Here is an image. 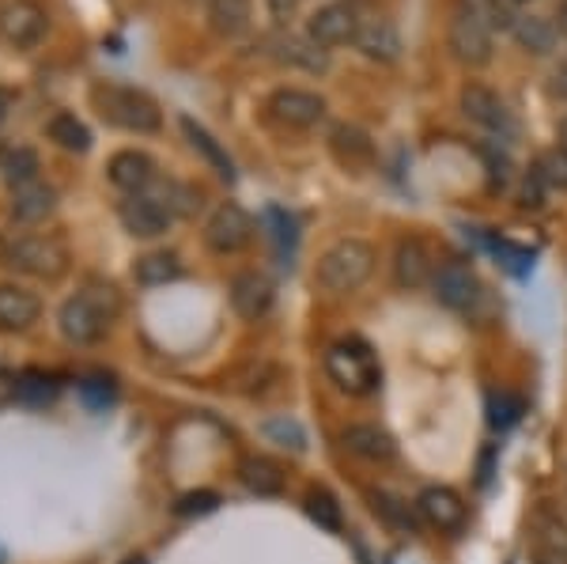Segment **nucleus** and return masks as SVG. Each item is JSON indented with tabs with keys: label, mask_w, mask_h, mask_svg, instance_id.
<instances>
[{
	"label": "nucleus",
	"mask_w": 567,
	"mask_h": 564,
	"mask_svg": "<svg viewBox=\"0 0 567 564\" xmlns=\"http://www.w3.org/2000/svg\"><path fill=\"white\" fill-rule=\"evenodd\" d=\"M355 50L368 61H379V65H393L401 58V31L390 16H371V20H360V34H355Z\"/></svg>",
	"instance_id": "15"
},
{
	"label": "nucleus",
	"mask_w": 567,
	"mask_h": 564,
	"mask_svg": "<svg viewBox=\"0 0 567 564\" xmlns=\"http://www.w3.org/2000/svg\"><path fill=\"white\" fill-rule=\"evenodd\" d=\"M556 31H560L564 39H567V0L560 4V12H556Z\"/></svg>",
	"instance_id": "46"
},
{
	"label": "nucleus",
	"mask_w": 567,
	"mask_h": 564,
	"mask_svg": "<svg viewBox=\"0 0 567 564\" xmlns=\"http://www.w3.org/2000/svg\"><path fill=\"white\" fill-rule=\"evenodd\" d=\"M416 512L427 526L446 531V534H454L465 526V500L446 485H427L424 493L416 496Z\"/></svg>",
	"instance_id": "14"
},
{
	"label": "nucleus",
	"mask_w": 567,
	"mask_h": 564,
	"mask_svg": "<svg viewBox=\"0 0 567 564\" xmlns=\"http://www.w3.org/2000/svg\"><path fill=\"white\" fill-rule=\"evenodd\" d=\"M529 545L537 564H567V523L548 507H537L529 520Z\"/></svg>",
	"instance_id": "17"
},
{
	"label": "nucleus",
	"mask_w": 567,
	"mask_h": 564,
	"mask_svg": "<svg viewBox=\"0 0 567 564\" xmlns=\"http://www.w3.org/2000/svg\"><path fill=\"white\" fill-rule=\"evenodd\" d=\"M0 564H4V553H0Z\"/></svg>",
	"instance_id": "50"
},
{
	"label": "nucleus",
	"mask_w": 567,
	"mask_h": 564,
	"mask_svg": "<svg viewBox=\"0 0 567 564\" xmlns=\"http://www.w3.org/2000/svg\"><path fill=\"white\" fill-rule=\"evenodd\" d=\"M53 205H58V194H53L50 186H42V182H31V186L16 189L12 216L20 224H39V221H45V216L53 213Z\"/></svg>",
	"instance_id": "27"
},
{
	"label": "nucleus",
	"mask_w": 567,
	"mask_h": 564,
	"mask_svg": "<svg viewBox=\"0 0 567 564\" xmlns=\"http://www.w3.org/2000/svg\"><path fill=\"white\" fill-rule=\"evenodd\" d=\"M374 273V247L363 239H341L333 243L322 258H318V285L326 288V293H355V288L368 285V277Z\"/></svg>",
	"instance_id": "3"
},
{
	"label": "nucleus",
	"mask_w": 567,
	"mask_h": 564,
	"mask_svg": "<svg viewBox=\"0 0 567 564\" xmlns=\"http://www.w3.org/2000/svg\"><path fill=\"white\" fill-rule=\"evenodd\" d=\"M371 500H374V512H382L390 523L413 526V515H409V507L401 504V500H393L390 493H371Z\"/></svg>",
	"instance_id": "41"
},
{
	"label": "nucleus",
	"mask_w": 567,
	"mask_h": 564,
	"mask_svg": "<svg viewBox=\"0 0 567 564\" xmlns=\"http://www.w3.org/2000/svg\"><path fill=\"white\" fill-rule=\"evenodd\" d=\"M556 136H560V148H567V117L560 122V130H556Z\"/></svg>",
	"instance_id": "47"
},
{
	"label": "nucleus",
	"mask_w": 567,
	"mask_h": 564,
	"mask_svg": "<svg viewBox=\"0 0 567 564\" xmlns=\"http://www.w3.org/2000/svg\"><path fill=\"white\" fill-rule=\"evenodd\" d=\"M511 4H529V0H511Z\"/></svg>",
	"instance_id": "49"
},
{
	"label": "nucleus",
	"mask_w": 567,
	"mask_h": 564,
	"mask_svg": "<svg viewBox=\"0 0 567 564\" xmlns=\"http://www.w3.org/2000/svg\"><path fill=\"white\" fill-rule=\"evenodd\" d=\"M76 390H80V402H84L91 413H106V409L117 402V387H114V379H110V376L80 379Z\"/></svg>",
	"instance_id": "35"
},
{
	"label": "nucleus",
	"mask_w": 567,
	"mask_h": 564,
	"mask_svg": "<svg viewBox=\"0 0 567 564\" xmlns=\"http://www.w3.org/2000/svg\"><path fill=\"white\" fill-rule=\"evenodd\" d=\"M0 171H4V178L12 182L16 189L20 186H31L34 178H39V152L31 148H12L0 163Z\"/></svg>",
	"instance_id": "34"
},
{
	"label": "nucleus",
	"mask_w": 567,
	"mask_h": 564,
	"mask_svg": "<svg viewBox=\"0 0 567 564\" xmlns=\"http://www.w3.org/2000/svg\"><path fill=\"white\" fill-rule=\"evenodd\" d=\"M518 417H523V398H518V394L499 390V394L488 398V424H492V429H499V432L515 429Z\"/></svg>",
	"instance_id": "36"
},
{
	"label": "nucleus",
	"mask_w": 567,
	"mask_h": 564,
	"mask_svg": "<svg viewBox=\"0 0 567 564\" xmlns=\"http://www.w3.org/2000/svg\"><path fill=\"white\" fill-rule=\"evenodd\" d=\"M117 311H122V299H117L114 288L91 280L61 307V334L72 345H95L114 326Z\"/></svg>",
	"instance_id": "1"
},
{
	"label": "nucleus",
	"mask_w": 567,
	"mask_h": 564,
	"mask_svg": "<svg viewBox=\"0 0 567 564\" xmlns=\"http://www.w3.org/2000/svg\"><path fill=\"white\" fill-rule=\"evenodd\" d=\"M545 186H548V182L542 178V171H529L526 182H523V194H518V197H523V205L526 208H542L545 205Z\"/></svg>",
	"instance_id": "42"
},
{
	"label": "nucleus",
	"mask_w": 567,
	"mask_h": 564,
	"mask_svg": "<svg viewBox=\"0 0 567 564\" xmlns=\"http://www.w3.org/2000/svg\"><path fill=\"white\" fill-rule=\"evenodd\" d=\"M432 288L439 304L451 307V311H470L481 296V280L470 262H446V266H439Z\"/></svg>",
	"instance_id": "12"
},
{
	"label": "nucleus",
	"mask_w": 567,
	"mask_h": 564,
	"mask_svg": "<svg viewBox=\"0 0 567 564\" xmlns=\"http://www.w3.org/2000/svg\"><path fill=\"white\" fill-rule=\"evenodd\" d=\"M239 478H243V485L250 489V493H258V496H277L284 489L280 466L272 459H265V454H250V459H243L239 462Z\"/></svg>",
	"instance_id": "26"
},
{
	"label": "nucleus",
	"mask_w": 567,
	"mask_h": 564,
	"mask_svg": "<svg viewBox=\"0 0 567 564\" xmlns=\"http://www.w3.org/2000/svg\"><path fill=\"white\" fill-rule=\"evenodd\" d=\"M12 106H16V95L8 88H0V122H4V117L12 114Z\"/></svg>",
	"instance_id": "44"
},
{
	"label": "nucleus",
	"mask_w": 567,
	"mask_h": 564,
	"mask_svg": "<svg viewBox=\"0 0 567 564\" xmlns=\"http://www.w3.org/2000/svg\"><path fill=\"white\" fill-rule=\"evenodd\" d=\"M360 34V12L352 4H322L318 12H310L307 20V39L318 45V50H337V45H349Z\"/></svg>",
	"instance_id": "8"
},
{
	"label": "nucleus",
	"mask_w": 567,
	"mask_h": 564,
	"mask_svg": "<svg viewBox=\"0 0 567 564\" xmlns=\"http://www.w3.org/2000/svg\"><path fill=\"white\" fill-rule=\"evenodd\" d=\"M329 148H333V156L344 163V167H368L374 160V144L371 136L360 130V125H333V133H329Z\"/></svg>",
	"instance_id": "22"
},
{
	"label": "nucleus",
	"mask_w": 567,
	"mask_h": 564,
	"mask_svg": "<svg viewBox=\"0 0 567 564\" xmlns=\"http://www.w3.org/2000/svg\"><path fill=\"white\" fill-rule=\"evenodd\" d=\"M560 69H567V58H564V65H560Z\"/></svg>",
	"instance_id": "51"
},
{
	"label": "nucleus",
	"mask_w": 567,
	"mask_h": 564,
	"mask_svg": "<svg viewBox=\"0 0 567 564\" xmlns=\"http://www.w3.org/2000/svg\"><path fill=\"white\" fill-rule=\"evenodd\" d=\"M265 224H269V239H272V247H277V254L288 258L291 247H296V221H291L284 208H269V213H265Z\"/></svg>",
	"instance_id": "38"
},
{
	"label": "nucleus",
	"mask_w": 567,
	"mask_h": 564,
	"mask_svg": "<svg viewBox=\"0 0 567 564\" xmlns=\"http://www.w3.org/2000/svg\"><path fill=\"white\" fill-rule=\"evenodd\" d=\"M269 111L277 122L291 125V130H315L318 122H326V99L318 91L307 88H280L269 95Z\"/></svg>",
	"instance_id": "10"
},
{
	"label": "nucleus",
	"mask_w": 567,
	"mask_h": 564,
	"mask_svg": "<svg viewBox=\"0 0 567 564\" xmlns=\"http://www.w3.org/2000/svg\"><path fill=\"white\" fill-rule=\"evenodd\" d=\"M117 221H122L125 232L136 235V239H155V235L167 232L175 213L163 202H155L152 194H130L117 205Z\"/></svg>",
	"instance_id": "11"
},
{
	"label": "nucleus",
	"mask_w": 567,
	"mask_h": 564,
	"mask_svg": "<svg viewBox=\"0 0 567 564\" xmlns=\"http://www.w3.org/2000/svg\"><path fill=\"white\" fill-rule=\"evenodd\" d=\"M39 315V296L20 285H0V330H27Z\"/></svg>",
	"instance_id": "21"
},
{
	"label": "nucleus",
	"mask_w": 567,
	"mask_h": 564,
	"mask_svg": "<svg viewBox=\"0 0 567 564\" xmlns=\"http://www.w3.org/2000/svg\"><path fill=\"white\" fill-rule=\"evenodd\" d=\"M45 31H50V16L31 0H8L0 8V42L8 50H34L45 39Z\"/></svg>",
	"instance_id": "6"
},
{
	"label": "nucleus",
	"mask_w": 567,
	"mask_h": 564,
	"mask_svg": "<svg viewBox=\"0 0 567 564\" xmlns=\"http://www.w3.org/2000/svg\"><path fill=\"white\" fill-rule=\"evenodd\" d=\"M326 371H329V379L352 398H368L382 383V368H379V360H374V352L355 338L337 341L333 349L326 352Z\"/></svg>",
	"instance_id": "4"
},
{
	"label": "nucleus",
	"mask_w": 567,
	"mask_h": 564,
	"mask_svg": "<svg viewBox=\"0 0 567 564\" xmlns=\"http://www.w3.org/2000/svg\"><path fill=\"white\" fill-rule=\"evenodd\" d=\"M106 175L114 182L117 189H125V194H144V189L155 182V163L148 152H136V148H122L114 152L106 163Z\"/></svg>",
	"instance_id": "19"
},
{
	"label": "nucleus",
	"mask_w": 567,
	"mask_h": 564,
	"mask_svg": "<svg viewBox=\"0 0 567 564\" xmlns=\"http://www.w3.org/2000/svg\"><path fill=\"white\" fill-rule=\"evenodd\" d=\"M537 171H542V178L548 182V186L567 189V148L556 144L553 152H545L542 163H537Z\"/></svg>",
	"instance_id": "40"
},
{
	"label": "nucleus",
	"mask_w": 567,
	"mask_h": 564,
	"mask_svg": "<svg viewBox=\"0 0 567 564\" xmlns=\"http://www.w3.org/2000/svg\"><path fill=\"white\" fill-rule=\"evenodd\" d=\"M45 136H50L58 148H65V152H76V156H84V152L91 148V130L84 122H80L76 114H69V111H58L45 122Z\"/></svg>",
	"instance_id": "29"
},
{
	"label": "nucleus",
	"mask_w": 567,
	"mask_h": 564,
	"mask_svg": "<svg viewBox=\"0 0 567 564\" xmlns=\"http://www.w3.org/2000/svg\"><path fill=\"white\" fill-rule=\"evenodd\" d=\"M462 12L477 16L492 31H515L518 16L511 12V0H462Z\"/></svg>",
	"instance_id": "33"
},
{
	"label": "nucleus",
	"mask_w": 567,
	"mask_h": 564,
	"mask_svg": "<svg viewBox=\"0 0 567 564\" xmlns=\"http://www.w3.org/2000/svg\"><path fill=\"white\" fill-rule=\"evenodd\" d=\"M250 239H254V221H250V213H246L243 205L224 202L213 216H208V224H205L208 250H216V254H239Z\"/></svg>",
	"instance_id": "9"
},
{
	"label": "nucleus",
	"mask_w": 567,
	"mask_h": 564,
	"mask_svg": "<svg viewBox=\"0 0 567 564\" xmlns=\"http://www.w3.org/2000/svg\"><path fill=\"white\" fill-rule=\"evenodd\" d=\"M208 27L219 39H239L250 27V0H208Z\"/></svg>",
	"instance_id": "25"
},
{
	"label": "nucleus",
	"mask_w": 567,
	"mask_h": 564,
	"mask_svg": "<svg viewBox=\"0 0 567 564\" xmlns=\"http://www.w3.org/2000/svg\"><path fill=\"white\" fill-rule=\"evenodd\" d=\"M553 95H564L567 99V69H560L553 76Z\"/></svg>",
	"instance_id": "45"
},
{
	"label": "nucleus",
	"mask_w": 567,
	"mask_h": 564,
	"mask_svg": "<svg viewBox=\"0 0 567 564\" xmlns=\"http://www.w3.org/2000/svg\"><path fill=\"white\" fill-rule=\"evenodd\" d=\"M265 4H269V12L277 16V20H291V16L299 12V4H303V0H265Z\"/></svg>",
	"instance_id": "43"
},
{
	"label": "nucleus",
	"mask_w": 567,
	"mask_h": 564,
	"mask_svg": "<svg viewBox=\"0 0 567 564\" xmlns=\"http://www.w3.org/2000/svg\"><path fill=\"white\" fill-rule=\"evenodd\" d=\"M435 258L432 250H427L424 239H401L398 250H393V280H398L401 288H409V293H416V288H427L435 280Z\"/></svg>",
	"instance_id": "13"
},
{
	"label": "nucleus",
	"mask_w": 567,
	"mask_h": 564,
	"mask_svg": "<svg viewBox=\"0 0 567 564\" xmlns=\"http://www.w3.org/2000/svg\"><path fill=\"white\" fill-rule=\"evenodd\" d=\"M182 133H186L189 148L200 152V156H205V163L216 171L219 178H227V182L235 178V163H231V156H227V152H224V144H219L216 136L205 130V125H197L194 117H182Z\"/></svg>",
	"instance_id": "23"
},
{
	"label": "nucleus",
	"mask_w": 567,
	"mask_h": 564,
	"mask_svg": "<svg viewBox=\"0 0 567 564\" xmlns=\"http://www.w3.org/2000/svg\"><path fill=\"white\" fill-rule=\"evenodd\" d=\"M219 507V496L213 493V489H197V493H186L178 496L175 504V515H182V520H189V515H208Z\"/></svg>",
	"instance_id": "39"
},
{
	"label": "nucleus",
	"mask_w": 567,
	"mask_h": 564,
	"mask_svg": "<svg viewBox=\"0 0 567 564\" xmlns=\"http://www.w3.org/2000/svg\"><path fill=\"white\" fill-rule=\"evenodd\" d=\"M307 515L315 520L322 531H329V534H337L344 526V512H341V500H337L329 489H310L307 493Z\"/></svg>",
	"instance_id": "32"
},
{
	"label": "nucleus",
	"mask_w": 567,
	"mask_h": 564,
	"mask_svg": "<svg viewBox=\"0 0 567 564\" xmlns=\"http://www.w3.org/2000/svg\"><path fill=\"white\" fill-rule=\"evenodd\" d=\"M91 106L99 111L106 125H117L125 133H159L163 111L159 103L141 88L130 84H95L91 88Z\"/></svg>",
	"instance_id": "2"
},
{
	"label": "nucleus",
	"mask_w": 567,
	"mask_h": 564,
	"mask_svg": "<svg viewBox=\"0 0 567 564\" xmlns=\"http://www.w3.org/2000/svg\"><path fill=\"white\" fill-rule=\"evenodd\" d=\"M133 273L144 288H159V285H171V280L182 277V262L167 250H152V254H144V258H136Z\"/></svg>",
	"instance_id": "30"
},
{
	"label": "nucleus",
	"mask_w": 567,
	"mask_h": 564,
	"mask_svg": "<svg viewBox=\"0 0 567 564\" xmlns=\"http://www.w3.org/2000/svg\"><path fill=\"white\" fill-rule=\"evenodd\" d=\"M58 379L53 376H45V371L39 368H31V371H23L20 379H16V398H20L23 406H31V409H42V406H50L53 398H58Z\"/></svg>",
	"instance_id": "31"
},
{
	"label": "nucleus",
	"mask_w": 567,
	"mask_h": 564,
	"mask_svg": "<svg viewBox=\"0 0 567 564\" xmlns=\"http://www.w3.org/2000/svg\"><path fill=\"white\" fill-rule=\"evenodd\" d=\"M265 435L288 451H307V432L296 417H272V421H265Z\"/></svg>",
	"instance_id": "37"
},
{
	"label": "nucleus",
	"mask_w": 567,
	"mask_h": 564,
	"mask_svg": "<svg viewBox=\"0 0 567 564\" xmlns=\"http://www.w3.org/2000/svg\"><path fill=\"white\" fill-rule=\"evenodd\" d=\"M446 45H451V53L462 61V65L481 69V65H488L492 53H496V31L484 27L477 16H470L458 8L451 27H446Z\"/></svg>",
	"instance_id": "5"
},
{
	"label": "nucleus",
	"mask_w": 567,
	"mask_h": 564,
	"mask_svg": "<svg viewBox=\"0 0 567 564\" xmlns=\"http://www.w3.org/2000/svg\"><path fill=\"white\" fill-rule=\"evenodd\" d=\"M511 34H515V42L523 45L529 58H548V53L556 50V39H560L556 23L545 20V16H518V23Z\"/></svg>",
	"instance_id": "24"
},
{
	"label": "nucleus",
	"mask_w": 567,
	"mask_h": 564,
	"mask_svg": "<svg viewBox=\"0 0 567 564\" xmlns=\"http://www.w3.org/2000/svg\"><path fill=\"white\" fill-rule=\"evenodd\" d=\"M122 564H148V557H141V553H136V557H125Z\"/></svg>",
	"instance_id": "48"
},
{
	"label": "nucleus",
	"mask_w": 567,
	"mask_h": 564,
	"mask_svg": "<svg viewBox=\"0 0 567 564\" xmlns=\"http://www.w3.org/2000/svg\"><path fill=\"white\" fill-rule=\"evenodd\" d=\"M272 58H280L284 65H299L310 72L326 69V50H318L310 39H296V34H277L272 39Z\"/></svg>",
	"instance_id": "28"
},
{
	"label": "nucleus",
	"mask_w": 567,
	"mask_h": 564,
	"mask_svg": "<svg viewBox=\"0 0 567 564\" xmlns=\"http://www.w3.org/2000/svg\"><path fill=\"white\" fill-rule=\"evenodd\" d=\"M8 258H12L16 269L31 273V277H42V280H53L69 269V250L61 247L58 239H50V235H23V239L12 243Z\"/></svg>",
	"instance_id": "7"
},
{
	"label": "nucleus",
	"mask_w": 567,
	"mask_h": 564,
	"mask_svg": "<svg viewBox=\"0 0 567 564\" xmlns=\"http://www.w3.org/2000/svg\"><path fill=\"white\" fill-rule=\"evenodd\" d=\"M341 443L363 462H390L393 454H398L393 435L386 429H379V424H349V429L341 432Z\"/></svg>",
	"instance_id": "20"
},
{
	"label": "nucleus",
	"mask_w": 567,
	"mask_h": 564,
	"mask_svg": "<svg viewBox=\"0 0 567 564\" xmlns=\"http://www.w3.org/2000/svg\"><path fill=\"white\" fill-rule=\"evenodd\" d=\"M462 114L477 122L488 133H511V111L507 103L488 84H465L462 88Z\"/></svg>",
	"instance_id": "16"
},
{
	"label": "nucleus",
	"mask_w": 567,
	"mask_h": 564,
	"mask_svg": "<svg viewBox=\"0 0 567 564\" xmlns=\"http://www.w3.org/2000/svg\"><path fill=\"white\" fill-rule=\"evenodd\" d=\"M231 307L246 322H258L272 307V280L258 269H246L231 280Z\"/></svg>",
	"instance_id": "18"
}]
</instances>
